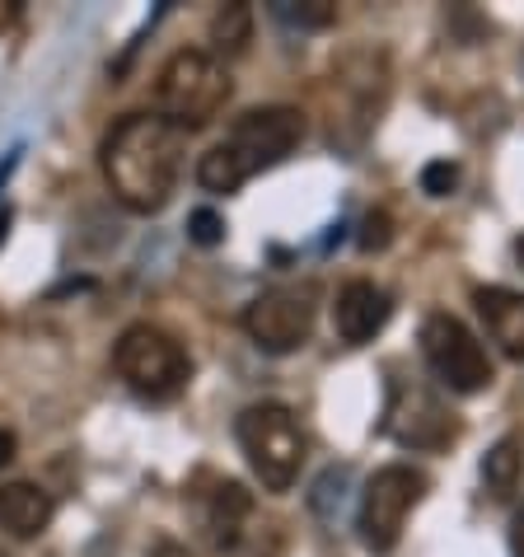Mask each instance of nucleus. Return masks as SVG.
Wrapping results in <instances>:
<instances>
[{
  "label": "nucleus",
  "mask_w": 524,
  "mask_h": 557,
  "mask_svg": "<svg viewBox=\"0 0 524 557\" xmlns=\"http://www.w3.org/2000/svg\"><path fill=\"white\" fill-rule=\"evenodd\" d=\"M183 174V132L160 113H127L103 141V178L136 215H155Z\"/></svg>",
  "instance_id": "f257e3e1"
},
{
  "label": "nucleus",
  "mask_w": 524,
  "mask_h": 557,
  "mask_svg": "<svg viewBox=\"0 0 524 557\" xmlns=\"http://www.w3.org/2000/svg\"><path fill=\"white\" fill-rule=\"evenodd\" d=\"M300 141H304L300 108H286V103L249 108L244 117H235L225 141L211 146L202 160H197V183H202L207 193H239L253 174L282 164Z\"/></svg>",
  "instance_id": "f03ea898"
},
{
  "label": "nucleus",
  "mask_w": 524,
  "mask_h": 557,
  "mask_svg": "<svg viewBox=\"0 0 524 557\" xmlns=\"http://www.w3.org/2000/svg\"><path fill=\"white\" fill-rule=\"evenodd\" d=\"M239 450L267 492H290L304 469V431L286 404H253L235 422Z\"/></svg>",
  "instance_id": "7ed1b4c3"
},
{
  "label": "nucleus",
  "mask_w": 524,
  "mask_h": 557,
  "mask_svg": "<svg viewBox=\"0 0 524 557\" xmlns=\"http://www.w3.org/2000/svg\"><path fill=\"white\" fill-rule=\"evenodd\" d=\"M229 99V75L211 52L183 48L164 61L155 81V108L164 122H174L178 132H197L221 113Z\"/></svg>",
  "instance_id": "20e7f679"
},
{
  "label": "nucleus",
  "mask_w": 524,
  "mask_h": 557,
  "mask_svg": "<svg viewBox=\"0 0 524 557\" xmlns=\"http://www.w3.org/2000/svg\"><path fill=\"white\" fill-rule=\"evenodd\" d=\"M426 497V473L412 463H384L361 492V510H357V530L361 544L370 553H394L403 539L408 516L422 506Z\"/></svg>",
  "instance_id": "39448f33"
},
{
  "label": "nucleus",
  "mask_w": 524,
  "mask_h": 557,
  "mask_svg": "<svg viewBox=\"0 0 524 557\" xmlns=\"http://www.w3.org/2000/svg\"><path fill=\"white\" fill-rule=\"evenodd\" d=\"M113 366H117V375L146 398H174L192 375L188 351L164 329H150V323H132V329L117 337Z\"/></svg>",
  "instance_id": "423d86ee"
},
{
  "label": "nucleus",
  "mask_w": 524,
  "mask_h": 557,
  "mask_svg": "<svg viewBox=\"0 0 524 557\" xmlns=\"http://www.w3.org/2000/svg\"><path fill=\"white\" fill-rule=\"evenodd\" d=\"M422 356H426L431 375L454 394H483L491 384L487 347L469 333L464 319L445 314V309L426 314V323H422Z\"/></svg>",
  "instance_id": "0eeeda50"
},
{
  "label": "nucleus",
  "mask_w": 524,
  "mask_h": 557,
  "mask_svg": "<svg viewBox=\"0 0 524 557\" xmlns=\"http://www.w3.org/2000/svg\"><path fill=\"white\" fill-rule=\"evenodd\" d=\"M314 314H319L314 286H272L244 309V333L253 337L258 351L286 356L310 343Z\"/></svg>",
  "instance_id": "6e6552de"
},
{
  "label": "nucleus",
  "mask_w": 524,
  "mask_h": 557,
  "mask_svg": "<svg viewBox=\"0 0 524 557\" xmlns=\"http://www.w3.org/2000/svg\"><path fill=\"white\" fill-rule=\"evenodd\" d=\"M389 95V61L384 52H347L333 66V136L347 141V127L357 122V141L370 132V122Z\"/></svg>",
  "instance_id": "1a4fd4ad"
},
{
  "label": "nucleus",
  "mask_w": 524,
  "mask_h": 557,
  "mask_svg": "<svg viewBox=\"0 0 524 557\" xmlns=\"http://www.w3.org/2000/svg\"><path fill=\"white\" fill-rule=\"evenodd\" d=\"M384 431H389L394 441L412 445V450H440V445L454 441V422H450V412H445V404L426 384H408V380H394Z\"/></svg>",
  "instance_id": "9d476101"
},
{
  "label": "nucleus",
  "mask_w": 524,
  "mask_h": 557,
  "mask_svg": "<svg viewBox=\"0 0 524 557\" xmlns=\"http://www.w3.org/2000/svg\"><path fill=\"white\" fill-rule=\"evenodd\" d=\"M394 305H389V290L375 286V282H347L337 290V305H333V329L347 347H365L375 343V333H384Z\"/></svg>",
  "instance_id": "9b49d317"
},
{
  "label": "nucleus",
  "mask_w": 524,
  "mask_h": 557,
  "mask_svg": "<svg viewBox=\"0 0 524 557\" xmlns=\"http://www.w3.org/2000/svg\"><path fill=\"white\" fill-rule=\"evenodd\" d=\"M253 497L244 492V483H235V478H221V483L211 487L207 497V530L215 539V548L221 553H235L244 539L253 534Z\"/></svg>",
  "instance_id": "f8f14e48"
},
{
  "label": "nucleus",
  "mask_w": 524,
  "mask_h": 557,
  "mask_svg": "<svg viewBox=\"0 0 524 557\" xmlns=\"http://www.w3.org/2000/svg\"><path fill=\"white\" fill-rule=\"evenodd\" d=\"M477 314H483L491 343H497L506 356L524 361V296L511 286H477L473 290Z\"/></svg>",
  "instance_id": "ddd939ff"
},
{
  "label": "nucleus",
  "mask_w": 524,
  "mask_h": 557,
  "mask_svg": "<svg viewBox=\"0 0 524 557\" xmlns=\"http://www.w3.org/2000/svg\"><path fill=\"white\" fill-rule=\"evenodd\" d=\"M57 502L38 483H5L0 487V524L14 539H38L52 524Z\"/></svg>",
  "instance_id": "4468645a"
},
{
  "label": "nucleus",
  "mask_w": 524,
  "mask_h": 557,
  "mask_svg": "<svg viewBox=\"0 0 524 557\" xmlns=\"http://www.w3.org/2000/svg\"><path fill=\"white\" fill-rule=\"evenodd\" d=\"M520 478H524V445H520V436H501L483 459L487 497L491 502H511L520 492Z\"/></svg>",
  "instance_id": "2eb2a0df"
},
{
  "label": "nucleus",
  "mask_w": 524,
  "mask_h": 557,
  "mask_svg": "<svg viewBox=\"0 0 524 557\" xmlns=\"http://www.w3.org/2000/svg\"><path fill=\"white\" fill-rule=\"evenodd\" d=\"M249 34H253V14H249V5H225L221 14L211 20V42L221 52H244L249 48Z\"/></svg>",
  "instance_id": "dca6fc26"
},
{
  "label": "nucleus",
  "mask_w": 524,
  "mask_h": 557,
  "mask_svg": "<svg viewBox=\"0 0 524 557\" xmlns=\"http://www.w3.org/2000/svg\"><path fill=\"white\" fill-rule=\"evenodd\" d=\"M188 239L197 244V249H215V244L225 239V221H221V211L197 207V211L188 215Z\"/></svg>",
  "instance_id": "f3484780"
},
{
  "label": "nucleus",
  "mask_w": 524,
  "mask_h": 557,
  "mask_svg": "<svg viewBox=\"0 0 524 557\" xmlns=\"http://www.w3.org/2000/svg\"><path fill=\"white\" fill-rule=\"evenodd\" d=\"M276 14L282 20H290V24H304V28H323V24H333L337 20V10L333 5H323V0H310V5H276Z\"/></svg>",
  "instance_id": "a211bd4d"
},
{
  "label": "nucleus",
  "mask_w": 524,
  "mask_h": 557,
  "mask_svg": "<svg viewBox=\"0 0 524 557\" xmlns=\"http://www.w3.org/2000/svg\"><path fill=\"white\" fill-rule=\"evenodd\" d=\"M454 183H459V169H454L450 160H431V164L422 169V193H426V197H450Z\"/></svg>",
  "instance_id": "6ab92c4d"
},
{
  "label": "nucleus",
  "mask_w": 524,
  "mask_h": 557,
  "mask_svg": "<svg viewBox=\"0 0 524 557\" xmlns=\"http://www.w3.org/2000/svg\"><path fill=\"white\" fill-rule=\"evenodd\" d=\"M384 244H389V215H384V211H370V215H365L361 249L370 253V249H384Z\"/></svg>",
  "instance_id": "aec40b11"
},
{
  "label": "nucleus",
  "mask_w": 524,
  "mask_h": 557,
  "mask_svg": "<svg viewBox=\"0 0 524 557\" xmlns=\"http://www.w3.org/2000/svg\"><path fill=\"white\" fill-rule=\"evenodd\" d=\"M14 455H20V441H14V431L0 426V469H5V463H14Z\"/></svg>",
  "instance_id": "412c9836"
},
{
  "label": "nucleus",
  "mask_w": 524,
  "mask_h": 557,
  "mask_svg": "<svg viewBox=\"0 0 524 557\" xmlns=\"http://www.w3.org/2000/svg\"><path fill=\"white\" fill-rule=\"evenodd\" d=\"M511 557H524V506L515 510V520H511Z\"/></svg>",
  "instance_id": "4be33fe9"
},
{
  "label": "nucleus",
  "mask_w": 524,
  "mask_h": 557,
  "mask_svg": "<svg viewBox=\"0 0 524 557\" xmlns=\"http://www.w3.org/2000/svg\"><path fill=\"white\" fill-rule=\"evenodd\" d=\"M150 557H192V553L183 548V544H174V539H160V544L150 548Z\"/></svg>",
  "instance_id": "5701e85b"
},
{
  "label": "nucleus",
  "mask_w": 524,
  "mask_h": 557,
  "mask_svg": "<svg viewBox=\"0 0 524 557\" xmlns=\"http://www.w3.org/2000/svg\"><path fill=\"white\" fill-rule=\"evenodd\" d=\"M14 164H20V150H10L5 160H0V188H5V178L14 174Z\"/></svg>",
  "instance_id": "b1692460"
},
{
  "label": "nucleus",
  "mask_w": 524,
  "mask_h": 557,
  "mask_svg": "<svg viewBox=\"0 0 524 557\" xmlns=\"http://www.w3.org/2000/svg\"><path fill=\"white\" fill-rule=\"evenodd\" d=\"M5 235H10V211H0V244H5Z\"/></svg>",
  "instance_id": "393cba45"
},
{
  "label": "nucleus",
  "mask_w": 524,
  "mask_h": 557,
  "mask_svg": "<svg viewBox=\"0 0 524 557\" xmlns=\"http://www.w3.org/2000/svg\"><path fill=\"white\" fill-rule=\"evenodd\" d=\"M515 258H520V268H524V235L515 239Z\"/></svg>",
  "instance_id": "a878e982"
}]
</instances>
